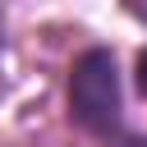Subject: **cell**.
Segmentation results:
<instances>
[{
    "label": "cell",
    "mask_w": 147,
    "mask_h": 147,
    "mask_svg": "<svg viewBox=\"0 0 147 147\" xmlns=\"http://www.w3.org/2000/svg\"><path fill=\"white\" fill-rule=\"evenodd\" d=\"M119 147H147V138H138V133H129V142H119Z\"/></svg>",
    "instance_id": "obj_3"
},
{
    "label": "cell",
    "mask_w": 147,
    "mask_h": 147,
    "mask_svg": "<svg viewBox=\"0 0 147 147\" xmlns=\"http://www.w3.org/2000/svg\"><path fill=\"white\" fill-rule=\"evenodd\" d=\"M69 119L101 138V142H129V124H124V96H119V69H115V51L106 46H87L74 64H69Z\"/></svg>",
    "instance_id": "obj_1"
},
{
    "label": "cell",
    "mask_w": 147,
    "mask_h": 147,
    "mask_svg": "<svg viewBox=\"0 0 147 147\" xmlns=\"http://www.w3.org/2000/svg\"><path fill=\"white\" fill-rule=\"evenodd\" d=\"M133 87L147 96V46L138 51V60H133Z\"/></svg>",
    "instance_id": "obj_2"
}]
</instances>
